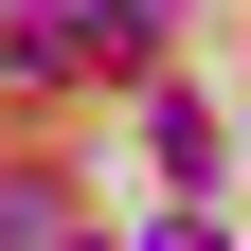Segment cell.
<instances>
[{
	"label": "cell",
	"mask_w": 251,
	"mask_h": 251,
	"mask_svg": "<svg viewBox=\"0 0 251 251\" xmlns=\"http://www.w3.org/2000/svg\"><path fill=\"white\" fill-rule=\"evenodd\" d=\"M90 36H108V54H144V36H162V0H90V18H72V54Z\"/></svg>",
	"instance_id": "obj_1"
},
{
	"label": "cell",
	"mask_w": 251,
	"mask_h": 251,
	"mask_svg": "<svg viewBox=\"0 0 251 251\" xmlns=\"http://www.w3.org/2000/svg\"><path fill=\"white\" fill-rule=\"evenodd\" d=\"M36 233H54V198H36L18 162H0V251H36Z\"/></svg>",
	"instance_id": "obj_2"
}]
</instances>
